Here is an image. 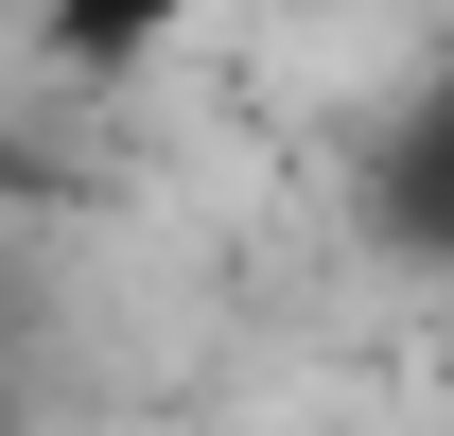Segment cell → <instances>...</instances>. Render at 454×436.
<instances>
[{"label":"cell","instance_id":"cell-1","mask_svg":"<svg viewBox=\"0 0 454 436\" xmlns=\"http://www.w3.org/2000/svg\"><path fill=\"white\" fill-rule=\"evenodd\" d=\"M210 0H35V70H70V88H122L140 53H175Z\"/></svg>","mask_w":454,"mask_h":436}]
</instances>
